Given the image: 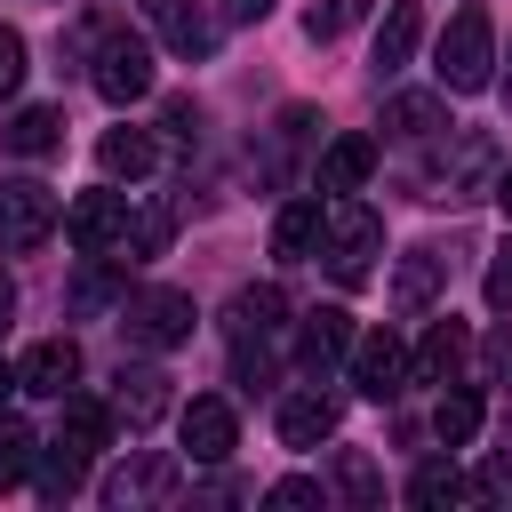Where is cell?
Segmentation results:
<instances>
[{"label":"cell","mask_w":512,"mask_h":512,"mask_svg":"<svg viewBox=\"0 0 512 512\" xmlns=\"http://www.w3.org/2000/svg\"><path fill=\"white\" fill-rule=\"evenodd\" d=\"M432 72H440L448 96H480L496 80V24H488V8H456L448 16L440 48H432Z\"/></svg>","instance_id":"6da1fadb"},{"label":"cell","mask_w":512,"mask_h":512,"mask_svg":"<svg viewBox=\"0 0 512 512\" xmlns=\"http://www.w3.org/2000/svg\"><path fill=\"white\" fill-rule=\"evenodd\" d=\"M376 248H384V216L368 200H328V232H320V264L336 272V288H360L376 272Z\"/></svg>","instance_id":"7a4b0ae2"},{"label":"cell","mask_w":512,"mask_h":512,"mask_svg":"<svg viewBox=\"0 0 512 512\" xmlns=\"http://www.w3.org/2000/svg\"><path fill=\"white\" fill-rule=\"evenodd\" d=\"M192 296L184 288H136L128 304H120V336L136 344V352H176L184 336H192Z\"/></svg>","instance_id":"3957f363"},{"label":"cell","mask_w":512,"mask_h":512,"mask_svg":"<svg viewBox=\"0 0 512 512\" xmlns=\"http://www.w3.org/2000/svg\"><path fill=\"white\" fill-rule=\"evenodd\" d=\"M88 64H96V96H104V104H136V96H152V48H144L136 32L104 24Z\"/></svg>","instance_id":"277c9868"},{"label":"cell","mask_w":512,"mask_h":512,"mask_svg":"<svg viewBox=\"0 0 512 512\" xmlns=\"http://www.w3.org/2000/svg\"><path fill=\"white\" fill-rule=\"evenodd\" d=\"M64 232H72L80 256H128L136 208H128V192H80V200L64 208Z\"/></svg>","instance_id":"5b68a950"},{"label":"cell","mask_w":512,"mask_h":512,"mask_svg":"<svg viewBox=\"0 0 512 512\" xmlns=\"http://www.w3.org/2000/svg\"><path fill=\"white\" fill-rule=\"evenodd\" d=\"M224 24H232V0H152V32H160V40H168L184 64L216 56Z\"/></svg>","instance_id":"8992f818"},{"label":"cell","mask_w":512,"mask_h":512,"mask_svg":"<svg viewBox=\"0 0 512 512\" xmlns=\"http://www.w3.org/2000/svg\"><path fill=\"white\" fill-rule=\"evenodd\" d=\"M56 224H64V208L40 176H0V248H40Z\"/></svg>","instance_id":"52a82bcc"},{"label":"cell","mask_w":512,"mask_h":512,"mask_svg":"<svg viewBox=\"0 0 512 512\" xmlns=\"http://www.w3.org/2000/svg\"><path fill=\"white\" fill-rule=\"evenodd\" d=\"M352 384H360V400H400L416 376H408V344L392 336V328H360L352 336Z\"/></svg>","instance_id":"ba28073f"},{"label":"cell","mask_w":512,"mask_h":512,"mask_svg":"<svg viewBox=\"0 0 512 512\" xmlns=\"http://www.w3.org/2000/svg\"><path fill=\"white\" fill-rule=\"evenodd\" d=\"M176 440H184V456H192V464H224V456L240 448V416H232V400H216V392L184 400Z\"/></svg>","instance_id":"9c48e42d"},{"label":"cell","mask_w":512,"mask_h":512,"mask_svg":"<svg viewBox=\"0 0 512 512\" xmlns=\"http://www.w3.org/2000/svg\"><path fill=\"white\" fill-rule=\"evenodd\" d=\"M416 40H424V8H416V0H392V8H384V24H376V48H368L376 88H384V80H400V72L416 64Z\"/></svg>","instance_id":"30bf717a"},{"label":"cell","mask_w":512,"mask_h":512,"mask_svg":"<svg viewBox=\"0 0 512 512\" xmlns=\"http://www.w3.org/2000/svg\"><path fill=\"white\" fill-rule=\"evenodd\" d=\"M464 360H472V328H464V320H432L424 344L408 352V376H416V384H456Z\"/></svg>","instance_id":"8fae6325"},{"label":"cell","mask_w":512,"mask_h":512,"mask_svg":"<svg viewBox=\"0 0 512 512\" xmlns=\"http://www.w3.org/2000/svg\"><path fill=\"white\" fill-rule=\"evenodd\" d=\"M64 304H72L80 320H96V312L128 304V256H80V272H72Z\"/></svg>","instance_id":"7c38bea8"},{"label":"cell","mask_w":512,"mask_h":512,"mask_svg":"<svg viewBox=\"0 0 512 512\" xmlns=\"http://www.w3.org/2000/svg\"><path fill=\"white\" fill-rule=\"evenodd\" d=\"M16 376H24V392H40V400H64V392L80 384V344H72V336H40V344L16 360Z\"/></svg>","instance_id":"4fadbf2b"},{"label":"cell","mask_w":512,"mask_h":512,"mask_svg":"<svg viewBox=\"0 0 512 512\" xmlns=\"http://www.w3.org/2000/svg\"><path fill=\"white\" fill-rule=\"evenodd\" d=\"M320 232H328V200L304 192V200H288V208L272 216V256H280V264H312V256H320Z\"/></svg>","instance_id":"5bb4252c"},{"label":"cell","mask_w":512,"mask_h":512,"mask_svg":"<svg viewBox=\"0 0 512 512\" xmlns=\"http://www.w3.org/2000/svg\"><path fill=\"white\" fill-rule=\"evenodd\" d=\"M440 288H448V248H440V240H416V248L400 256V272H392V304H400V312H424Z\"/></svg>","instance_id":"9a60e30c"},{"label":"cell","mask_w":512,"mask_h":512,"mask_svg":"<svg viewBox=\"0 0 512 512\" xmlns=\"http://www.w3.org/2000/svg\"><path fill=\"white\" fill-rule=\"evenodd\" d=\"M440 128H448V88H408L384 104V136H400V144H432Z\"/></svg>","instance_id":"2e32d148"},{"label":"cell","mask_w":512,"mask_h":512,"mask_svg":"<svg viewBox=\"0 0 512 512\" xmlns=\"http://www.w3.org/2000/svg\"><path fill=\"white\" fill-rule=\"evenodd\" d=\"M56 144H64V112L56 104H16L0 120V152H16V160H48Z\"/></svg>","instance_id":"e0dca14e"},{"label":"cell","mask_w":512,"mask_h":512,"mask_svg":"<svg viewBox=\"0 0 512 512\" xmlns=\"http://www.w3.org/2000/svg\"><path fill=\"white\" fill-rule=\"evenodd\" d=\"M272 424H280L288 448H320V440H336V392H320V384L312 392H288Z\"/></svg>","instance_id":"ac0fdd59"},{"label":"cell","mask_w":512,"mask_h":512,"mask_svg":"<svg viewBox=\"0 0 512 512\" xmlns=\"http://www.w3.org/2000/svg\"><path fill=\"white\" fill-rule=\"evenodd\" d=\"M352 336H360V328H352L344 304H312V312H304V368L320 376V368L352 360Z\"/></svg>","instance_id":"d6986e66"},{"label":"cell","mask_w":512,"mask_h":512,"mask_svg":"<svg viewBox=\"0 0 512 512\" xmlns=\"http://www.w3.org/2000/svg\"><path fill=\"white\" fill-rule=\"evenodd\" d=\"M112 416H120L128 432H152V424L168 416V376H160V368H120V392H112Z\"/></svg>","instance_id":"ffe728a7"},{"label":"cell","mask_w":512,"mask_h":512,"mask_svg":"<svg viewBox=\"0 0 512 512\" xmlns=\"http://www.w3.org/2000/svg\"><path fill=\"white\" fill-rule=\"evenodd\" d=\"M96 168H104L112 184H136V176H152V168H160V144H152V128H104V144H96Z\"/></svg>","instance_id":"44dd1931"},{"label":"cell","mask_w":512,"mask_h":512,"mask_svg":"<svg viewBox=\"0 0 512 512\" xmlns=\"http://www.w3.org/2000/svg\"><path fill=\"white\" fill-rule=\"evenodd\" d=\"M376 176V136H328L320 144V192H360Z\"/></svg>","instance_id":"7402d4cb"},{"label":"cell","mask_w":512,"mask_h":512,"mask_svg":"<svg viewBox=\"0 0 512 512\" xmlns=\"http://www.w3.org/2000/svg\"><path fill=\"white\" fill-rule=\"evenodd\" d=\"M280 320H288V296L264 280V288H240V296H232V320H224V328H232V344H272Z\"/></svg>","instance_id":"603a6c76"},{"label":"cell","mask_w":512,"mask_h":512,"mask_svg":"<svg viewBox=\"0 0 512 512\" xmlns=\"http://www.w3.org/2000/svg\"><path fill=\"white\" fill-rule=\"evenodd\" d=\"M480 424H488V408H480V392L456 376V392L440 384V408H432V432H440V448H472L480 440Z\"/></svg>","instance_id":"cb8c5ba5"},{"label":"cell","mask_w":512,"mask_h":512,"mask_svg":"<svg viewBox=\"0 0 512 512\" xmlns=\"http://www.w3.org/2000/svg\"><path fill=\"white\" fill-rule=\"evenodd\" d=\"M104 440H112V408H96V400H72V392H64V424H56V448H72L80 464H96V456H104Z\"/></svg>","instance_id":"d4e9b609"},{"label":"cell","mask_w":512,"mask_h":512,"mask_svg":"<svg viewBox=\"0 0 512 512\" xmlns=\"http://www.w3.org/2000/svg\"><path fill=\"white\" fill-rule=\"evenodd\" d=\"M168 480H176L168 456H136V464H120V472L104 480V504H144V496H160Z\"/></svg>","instance_id":"484cf974"},{"label":"cell","mask_w":512,"mask_h":512,"mask_svg":"<svg viewBox=\"0 0 512 512\" xmlns=\"http://www.w3.org/2000/svg\"><path fill=\"white\" fill-rule=\"evenodd\" d=\"M32 464H40V432H32V424H16V416H0V496H8V488H24V480H32Z\"/></svg>","instance_id":"4316f807"},{"label":"cell","mask_w":512,"mask_h":512,"mask_svg":"<svg viewBox=\"0 0 512 512\" xmlns=\"http://www.w3.org/2000/svg\"><path fill=\"white\" fill-rule=\"evenodd\" d=\"M32 480H40V496H48V504H64V496H80V480H88V464H80L72 448H56V440H40V464H32Z\"/></svg>","instance_id":"83f0119b"},{"label":"cell","mask_w":512,"mask_h":512,"mask_svg":"<svg viewBox=\"0 0 512 512\" xmlns=\"http://www.w3.org/2000/svg\"><path fill=\"white\" fill-rule=\"evenodd\" d=\"M456 496H480L456 464H416V480H408V504H456Z\"/></svg>","instance_id":"f1b7e54d"},{"label":"cell","mask_w":512,"mask_h":512,"mask_svg":"<svg viewBox=\"0 0 512 512\" xmlns=\"http://www.w3.org/2000/svg\"><path fill=\"white\" fill-rule=\"evenodd\" d=\"M176 232V208H136V232H128V264H152Z\"/></svg>","instance_id":"f546056e"},{"label":"cell","mask_w":512,"mask_h":512,"mask_svg":"<svg viewBox=\"0 0 512 512\" xmlns=\"http://www.w3.org/2000/svg\"><path fill=\"white\" fill-rule=\"evenodd\" d=\"M336 488H344L352 504H384V480H376V464H368L360 448H336Z\"/></svg>","instance_id":"4dcf8cb0"},{"label":"cell","mask_w":512,"mask_h":512,"mask_svg":"<svg viewBox=\"0 0 512 512\" xmlns=\"http://www.w3.org/2000/svg\"><path fill=\"white\" fill-rule=\"evenodd\" d=\"M360 16H368V0H312V8H304V32H312V40H336V32H352Z\"/></svg>","instance_id":"1f68e13d"},{"label":"cell","mask_w":512,"mask_h":512,"mask_svg":"<svg viewBox=\"0 0 512 512\" xmlns=\"http://www.w3.org/2000/svg\"><path fill=\"white\" fill-rule=\"evenodd\" d=\"M24 88V32L16 24H0V104Z\"/></svg>","instance_id":"d6a6232c"},{"label":"cell","mask_w":512,"mask_h":512,"mask_svg":"<svg viewBox=\"0 0 512 512\" xmlns=\"http://www.w3.org/2000/svg\"><path fill=\"white\" fill-rule=\"evenodd\" d=\"M160 128H168L176 144H200V104H192V96H168V104H160Z\"/></svg>","instance_id":"836d02e7"},{"label":"cell","mask_w":512,"mask_h":512,"mask_svg":"<svg viewBox=\"0 0 512 512\" xmlns=\"http://www.w3.org/2000/svg\"><path fill=\"white\" fill-rule=\"evenodd\" d=\"M480 288H488V304H496V312H512V240L488 256V280H480Z\"/></svg>","instance_id":"e575fe53"},{"label":"cell","mask_w":512,"mask_h":512,"mask_svg":"<svg viewBox=\"0 0 512 512\" xmlns=\"http://www.w3.org/2000/svg\"><path fill=\"white\" fill-rule=\"evenodd\" d=\"M264 504H320V480H272Z\"/></svg>","instance_id":"d590c367"},{"label":"cell","mask_w":512,"mask_h":512,"mask_svg":"<svg viewBox=\"0 0 512 512\" xmlns=\"http://www.w3.org/2000/svg\"><path fill=\"white\" fill-rule=\"evenodd\" d=\"M256 16H272V0H232V24H256Z\"/></svg>","instance_id":"8d00e7d4"},{"label":"cell","mask_w":512,"mask_h":512,"mask_svg":"<svg viewBox=\"0 0 512 512\" xmlns=\"http://www.w3.org/2000/svg\"><path fill=\"white\" fill-rule=\"evenodd\" d=\"M8 392H24V376H16V360H0V408H8Z\"/></svg>","instance_id":"74e56055"},{"label":"cell","mask_w":512,"mask_h":512,"mask_svg":"<svg viewBox=\"0 0 512 512\" xmlns=\"http://www.w3.org/2000/svg\"><path fill=\"white\" fill-rule=\"evenodd\" d=\"M496 208H504V224H512V168H496Z\"/></svg>","instance_id":"f35d334b"},{"label":"cell","mask_w":512,"mask_h":512,"mask_svg":"<svg viewBox=\"0 0 512 512\" xmlns=\"http://www.w3.org/2000/svg\"><path fill=\"white\" fill-rule=\"evenodd\" d=\"M8 312H16V280L0 272V328H8Z\"/></svg>","instance_id":"ab89813d"},{"label":"cell","mask_w":512,"mask_h":512,"mask_svg":"<svg viewBox=\"0 0 512 512\" xmlns=\"http://www.w3.org/2000/svg\"><path fill=\"white\" fill-rule=\"evenodd\" d=\"M504 112H512V72H504Z\"/></svg>","instance_id":"60d3db41"},{"label":"cell","mask_w":512,"mask_h":512,"mask_svg":"<svg viewBox=\"0 0 512 512\" xmlns=\"http://www.w3.org/2000/svg\"><path fill=\"white\" fill-rule=\"evenodd\" d=\"M56 8H64V0H56Z\"/></svg>","instance_id":"b9f144b4"}]
</instances>
